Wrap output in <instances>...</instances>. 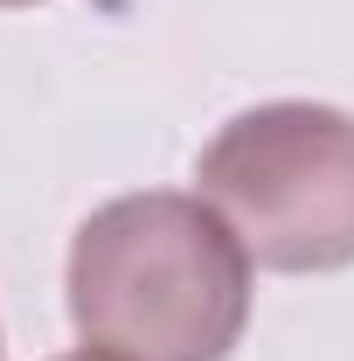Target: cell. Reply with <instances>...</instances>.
<instances>
[{
  "label": "cell",
  "instance_id": "cell-1",
  "mask_svg": "<svg viewBox=\"0 0 354 361\" xmlns=\"http://www.w3.org/2000/svg\"><path fill=\"white\" fill-rule=\"evenodd\" d=\"M70 326L118 361H229L250 326V250L202 195L146 188L70 236Z\"/></svg>",
  "mask_w": 354,
  "mask_h": 361
},
{
  "label": "cell",
  "instance_id": "cell-2",
  "mask_svg": "<svg viewBox=\"0 0 354 361\" xmlns=\"http://www.w3.org/2000/svg\"><path fill=\"white\" fill-rule=\"evenodd\" d=\"M195 195L236 229L257 271L319 278L354 264V111L278 97L222 126L195 160Z\"/></svg>",
  "mask_w": 354,
  "mask_h": 361
},
{
  "label": "cell",
  "instance_id": "cell-3",
  "mask_svg": "<svg viewBox=\"0 0 354 361\" xmlns=\"http://www.w3.org/2000/svg\"><path fill=\"white\" fill-rule=\"evenodd\" d=\"M63 361H118V355H97V348H84V355H63Z\"/></svg>",
  "mask_w": 354,
  "mask_h": 361
},
{
  "label": "cell",
  "instance_id": "cell-4",
  "mask_svg": "<svg viewBox=\"0 0 354 361\" xmlns=\"http://www.w3.org/2000/svg\"><path fill=\"white\" fill-rule=\"evenodd\" d=\"M0 7H35V0H0Z\"/></svg>",
  "mask_w": 354,
  "mask_h": 361
},
{
  "label": "cell",
  "instance_id": "cell-5",
  "mask_svg": "<svg viewBox=\"0 0 354 361\" xmlns=\"http://www.w3.org/2000/svg\"><path fill=\"white\" fill-rule=\"evenodd\" d=\"M0 361H7V341H0Z\"/></svg>",
  "mask_w": 354,
  "mask_h": 361
}]
</instances>
